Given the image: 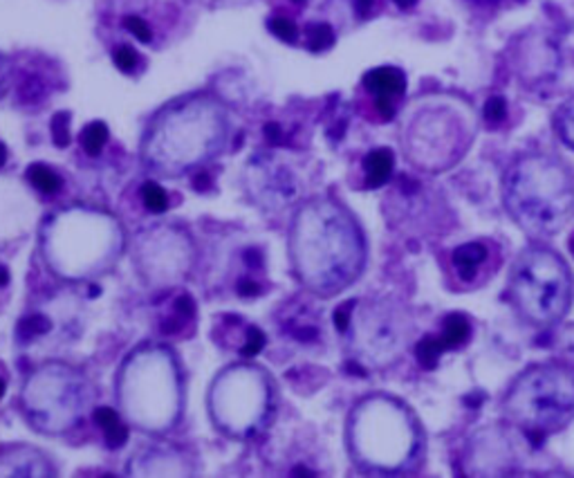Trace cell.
<instances>
[{"mask_svg": "<svg viewBox=\"0 0 574 478\" xmlns=\"http://www.w3.org/2000/svg\"><path fill=\"white\" fill-rule=\"evenodd\" d=\"M287 258L292 277L308 295L330 299L360 281L368 247L360 221L344 202L314 196L292 211Z\"/></svg>", "mask_w": 574, "mask_h": 478, "instance_id": "1", "label": "cell"}, {"mask_svg": "<svg viewBox=\"0 0 574 478\" xmlns=\"http://www.w3.org/2000/svg\"><path fill=\"white\" fill-rule=\"evenodd\" d=\"M36 240L43 268L61 283L94 286L117 268L128 249L122 218L90 205H68L45 214Z\"/></svg>", "mask_w": 574, "mask_h": 478, "instance_id": "2", "label": "cell"}, {"mask_svg": "<svg viewBox=\"0 0 574 478\" xmlns=\"http://www.w3.org/2000/svg\"><path fill=\"white\" fill-rule=\"evenodd\" d=\"M115 404L124 420L149 438H166L182 425L189 377L174 346L141 342L115 370Z\"/></svg>", "mask_w": 574, "mask_h": 478, "instance_id": "3", "label": "cell"}, {"mask_svg": "<svg viewBox=\"0 0 574 478\" xmlns=\"http://www.w3.org/2000/svg\"><path fill=\"white\" fill-rule=\"evenodd\" d=\"M422 442L424 436L413 411L392 395H366L348 413V456L361 472H408L420 458Z\"/></svg>", "mask_w": 574, "mask_h": 478, "instance_id": "4", "label": "cell"}, {"mask_svg": "<svg viewBox=\"0 0 574 478\" xmlns=\"http://www.w3.org/2000/svg\"><path fill=\"white\" fill-rule=\"evenodd\" d=\"M205 404L215 433L236 442L256 441L279 416V382L256 361H231L214 376Z\"/></svg>", "mask_w": 574, "mask_h": 478, "instance_id": "5", "label": "cell"}, {"mask_svg": "<svg viewBox=\"0 0 574 478\" xmlns=\"http://www.w3.org/2000/svg\"><path fill=\"white\" fill-rule=\"evenodd\" d=\"M227 122L218 106L191 99L159 117L141 146V159L159 178H180L220 153Z\"/></svg>", "mask_w": 574, "mask_h": 478, "instance_id": "6", "label": "cell"}, {"mask_svg": "<svg viewBox=\"0 0 574 478\" xmlns=\"http://www.w3.org/2000/svg\"><path fill=\"white\" fill-rule=\"evenodd\" d=\"M503 202L512 221L534 239L559 234L574 209V182L559 159L525 155L507 169Z\"/></svg>", "mask_w": 574, "mask_h": 478, "instance_id": "7", "label": "cell"}, {"mask_svg": "<svg viewBox=\"0 0 574 478\" xmlns=\"http://www.w3.org/2000/svg\"><path fill=\"white\" fill-rule=\"evenodd\" d=\"M93 380L85 370L63 360L34 366L19 391V411L34 433L61 438L77 432L94 411Z\"/></svg>", "mask_w": 574, "mask_h": 478, "instance_id": "8", "label": "cell"}, {"mask_svg": "<svg viewBox=\"0 0 574 478\" xmlns=\"http://www.w3.org/2000/svg\"><path fill=\"white\" fill-rule=\"evenodd\" d=\"M509 296L525 321L538 328H550L563 321L572 308V274L556 252L547 247H528L512 265Z\"/></svg>", "mask_w": 574, "mask_h": 478, "instance_id": "9", "label": "cell"}, {"mask_svg": "<svg viewBox=\"0 0 574 478\" xmlns=\"http://www.w3.org/2000/svg\"><path fill=\"white\" fill-rule=\"evenodd\" d=\"M503 409L523 433L547 436L565 427L574 417V370L559 364L532 366L509 386Z\"/></svg>", "mask_w": 574, "mask_h": 478, "instance_id": "10", "label": "cell"}, {"mask_svg": "<svg viewBox=\"0 0 574 478\" xmlns=\"http://www.w3.org/2000/svg\"><path fill=\"white\" fill-rule=\"evenodd\" d=\"M133 272L146 290L168 292L182 286L200 261L191 230L182 223H153L128 243Z\"/></svg>", "mask_w": 574, "mask_h": 478, "instance_id": "11", "label": "cell"}, {"mask_svg": "<svg viewBox=\"0 0 574 478\" xmlns=\"http://www.w3.org/2000/svg\"><path fill=\"white\" fill-rule=\"evenodd\" d=\"M408 333L411 321L397 304L386 299H357L351 324L344 335L361 361L384 369L400 360L407 348Z\"/></svg>", "mask_w": 574, "mask_h": 478, "instance_id": "12", "label": "cell"}, {"mask_svg": "<svg viewBox=\"0 0 574 478\" xmlns=\"http://www.w3.org/2000/svg\"><path fill=\"white\" fill-rule=\"evenodd\" d=\"M463 149V128L449 110H422L408 126V158L420 169L431 171V174H440L456 165Z\"/></svg>", "mask_w": 574, "mask_h": 478, "instance_id": "13", "label": "cell"}, {"mask_svg": "<svg viewBox=\"0 0 574 478\" xmlns=\"http://www.w3.org/2000/svg\"><path fill=\"white\" fill-rule=\"evenodd\" d=\"M124 474L133 478H187L198 474V460L187 447L153 438L133 451Z\"/></svg>", "mask_w": 574, "mask_h": 478, "instance_id": "14", "label": "cell"}, {"mask_svg": "<svg viewBox=\"0 0 574 478\" xmlns=\"http://www.w3.org/2000/svg\"><path fill=\"white\" fill-rule=\"evenodd\" d=\"M249 200L263 211L280 214L299 198V182L283 166L252 162L247 171Z\"/></svg>", "mask_w": 574, "mask_h": 478, "instance_id": "15", "label": "cell"}, {"mask_svg": "<svg viewBox=\"0 0 574 478\" xmlns=\"http://www.w3.org/2000/svg\"><path fill=\"white\" fill-rule=\"evenodd\" d=\"M36 218L34 196L12 180H0V252L23 243Z\"/></svg>", "mask_w": 574, "mask_h": 478, "instance_id": "16", "label": "cell"}, {"mask_svg": "<svg viewBox=\"0 0 574 478\" xmlns=\"http://www.w3.org/2000/svg\"><path fill=\"white\" fill-rule=\"evenodd\" d=\"M56 474L59 467L47 451L28 442L0 445V478H54Z\"/></svg>", "mask_w": 574, "mask_h": 478, "instance_id": "17", "label": "cell"}, {"mask_svg": "<svg viewBox=\"0 0 574 478\" xmlns=\"http://www.w3.org/2000/svg\"><path fill=\"white\" fill-rule=\"evenodd\" d=\"M364 88L375 97L379 115L384 119H392L395 99L407 93V77L397 68H375L364 75Z\"/></svg>", "mask_w": 574, "mask_h": 478, "instance_id": "18", "label": "cell"}, {"mask_svg": "<svg viewBox=\"0 0 574 478\" xmlns=\"http://www.w3.org/2000/svg\"><path fill=\"white\" fill-rule=\"evenodd\" d=\"M90 417H93L94 425L101 429L108 450H122V447L126 445L128 436H131V425L124 420L119 409L94 407V411L90 413Z\"/></svg>", "mask_w": 574, "mask_h": 478, "instance_id": "19", "label": "cell"}, {"mask_svg": "<svg viewBox=\"0 0 574 478\" xmlns=\"http://www.w3.org/2000/svg\"><path fill=\"white\" fill-rule=\"evenodd\" d=\"M392 169H395V158L391 149H375L364 158V174L366 187L379 189L391 180Z\"/></svg>", "mask_w": 574, "mask_h": 478, "instance_id": "20", "label": "cell"}, {"mask_svg": "<svg viewBox=\"0 0 574 478\" xmlns=\"http://www.w3.org/2000/svg\"><path fill=\"white\" fill-rule=\"evenodd\" d=\"M485 258H487L485 245L467 243V245H460V247L453 252L451 263H453V268H456L457 277L463 279V281H473L478 270H481V265L485 263Z\"/></svg>", "mask_w": 574, "mask_h": 478, "instance_id": "21", "label": "cell"}, {"mask_svg": "<svg viewBox=\"0 0 574 478\" xmlns=\"http://www.w3.org/2000/svg\"><path fill=\"white\" fill-rule=\"evenodd\" d=\"M25 180H28L29 187L36 193H41V196H54V193L61 191L63 187L61 175L56 174L52 166L43 165V162L29 165L28 171H25Z\"/></svg>", "mask_w": 574, "mask_h": 478, "instance_id": "22", "label": "cell"}, {"mask_svg": "<svg viewBox=\"0 0 574 478\" xmlns=\"http://www.w3.org/2000/svg\"><path fill=\"white\" fill-rule=\"evenodd\" d=\"M50 328H52V321L47 314L43 312L23 314L19 326H16V339H19V344H32L36 342V339L45 337V335L50 333Z\"/></svg>", "mask_w": 574, "mask_h": 478, "instance_id": "23", "label": "cell"}, {"mask_svg": "<svg viewBox=\"0 0 574 478\" xmlns=\"http://www.w3.org/2000/svg\"><path fill=\"white\" fill-rule=\"evenodd\" d=\"M469 335H472V324L463 314H451L444 319L442 324V344L447 348H460L463 344H467Z\"/></svg>", "mask_w": 574, "mask_h": 478, "instance_id": "24", "label": "cell"}, {"mask_svg": "<svg viewBox=\"0 0 574 478\" xmlns=\"http://www.w3.org/2000/svg\"><path fill=\"white\" fill-rule=\"evenodd\" d=\"M108 137H110V133H108L106 124L90 122L88 126L81 131V146H84L85 155H90V158H97V155L103 150V146L108 144Z\"/></svg>", "mask_w": 574, "mask_h": 478, "instance_id": "25", "label": "cell"}, {"mask_svg": "<svg viewBox=\"0 0 574 478\" xmlns=\"http://www.w3.org/2000/svg\"><path fill=\"white\" fill-rule=\"evenodd\" d=\"M554 128L556 133H559L561 142H563L568 149L574 150V97H570L568 101L556 110Z\"/></svg>", "mask_w": 574, "mask_h": 478, "instance_id": "26", "label": "cell"}, {"mask_svg": "<svg viewBox=\"0 0 574 478\" xmlns=\"http://www.w3.org/2000/svg\"><path fill=\"white\" fill-rule=\"evenodd\" d=\"M444 351H447V346L438 337H424L416 344V357L422 369H435Z\"/></svg>", "mask_w": 574, "mask_h": 478, "instance_id": "27", "label": "cell"}, {"mask_svg": "<svg viewBox=\"0 0 574 478\" xmlns=\"http://www.w3.org/2000/svg\"><path fill=\"white\" fill-rule=\"evenodd\" d=\"M141 202L150 214H164L168 209V193L155 180L141 184Z\"/></svg>", "mask_w": 574, "mask_h": 478, "instance_id": "28", "label": "cell"}, {"mask_svg": "<svg viewBox=\"0 0 574 478\" xmlns=\"http://www.w3.org/2000/svg\"><path fill=\"white\" fill-rule=\"evenodd\" d=\"M335 45V29L327 23H314L308 28V50L326 52Z\"/></svg>", "mask_w": 574, "mask_h": 478, "instance_id": "29", "label": "cell"}, {"mask_svg": "<svg viewBox=\"0 0 574 478\" xmlns=\"http://www.w3.org/2000/svg\"><path fill=\"white\" fill-rule=\"evenodd\" d=\"M267 29H270L276 38H280L283 43H290V45H295V43L299 41V28H296L290 19H285V16H271V19L267 20Z\"/></svg>", "mask_w": 574, "mask_h": 478, "instance_id": "30", "label": "cell"}, {"mask_svg": "<svg viewBox=\"0 0 574 478\" xmlns=\"http://www.w3.org/2000/svg\"><path fill=\"white\" fill-rule=\"evenodd\" d=\"M112 61H115V66H117L124 75H133V72L137 70V66H140V54H137L131 45H119L112 50Z\"/></svg>", "mask_w": 574, "mask_h": 478, "instance_id": "31", "label": "cell"}, {"mask_svg": "<svg viewBox=\"0 0 574 478\" xmlns=\"http://www.w3.org/2000/svg\"><path fill=\"white\" fill-rule=\"evenodd\" d=\"M52 140L59 149L70 144V113H56L52 117Z\"/></svg>", "mask_w": 574, "mask_h": 478, "instance_id": "32", "label": "cell"}, {"mask_svg": "<svg viewBox=\"0 0 574 478\" xmlns=\"http://www.w3.org/2000/svg\"><path fill=\"white\" fill-rule=\"evenodd\" d=\"M482 115H485L487 122L498 124L507 117V103H505L503 97H489L482 109Z\"/></svg>", "mask_w": 574, "mask_h": 478, "instance_id": "33", "label": "cell"}, {"mask_svg": "<svg viewBox=\"0 0 574 478\" xmlns=\"http://www.w3.org/2000/svg\"><path fill=\"white\" fill-rule=\"evenodd\" d=\"M355 304H357V299L346 301V304H341L339 308L335 310V314H332V321H335V328L339 335H344L348 330V324H351L352 308H355Z\"/></svg>", "mask_w": 574, "mask_h": 478, "instance_id": "34", "label": "cell"}, {"mask_svg": "<svg viewBox=\"0 0 574 478\" xmlns=\"http://www.w3.org/2000/svg\"><path fill=\"white\" fill-rule=\"evenodd\" d=\"M124 25H126V29L133 34V36L137 38V41L150 43V38H153V34H150V28L144 23V20L140 19V16H126Z\"/></svg>", "mask_w": 574, "mask_h": 478, "instance_id": "35", "label": "cell"}, {"mask_svg": "<svg viewBox=\"0 0 574 478\" xmlns=\"http://www.w3.org/2000/svg\"><path fill=\"white\" fill-rule=\"evenodd\" d=\"M352 3H355V12L360 16H368L375 5V0H352Z\"/></svg>", "mask_w": 574, "mask_h": 478, "instance_id": "36", "label": "cell"}, {"mask_svg": "<svg viewBox=\"0 0 574 478\" xmlns=\"http://www.w3.org/2000/svg\"><path fill=\"white\" fill-rule=\"evenodd\" d=\"M265 137L271 142V144H279V142H280L279 124H267V126H265Z\"/></svg>", "mask_w": 574, "mask_h": 478, "instance_id": "37", "label": "cell"}, {"mask_svg": "<svg viewBox=\"0 0 574 478\" xmlns=\"http://www.w3.org/2000/svg\"><path fill=\"white\" fill-rule=\"evenodd\" d=\"M7 393V373H5V366L0 364V400L5 398Z\"/></svg>", "mask_w": 574, "mask_h": 478, "instance_id": "38", "label": "cell"}, {"mask_svg": "<svg viewBox=\"0 0 574 478\" xmlns=\"http://www.w3.org/2000/svg\"><path fill=\"white\" fill-rule=\"evenodd\" d=\"M10 279H12L10 270H7L5 265H3V263H0V288H5L7 283H10Z\"/></svg>", "mask_w": 574, "mask_h": 478, "instance_id": "39", "label": "cell"}, {"mask_svg": "<svg viewBox=\"0 0 574 478\" xmlns=\"http://www.w3.org/2000/svg\"><path fill=\"white\" fill-rule=\"evenodd\" d=\"M7 146L3 144V142H0V169H3V166H5V162H7Z\"/></svg>", "mask_w": 574, "mask_h": 478, "instance_id": "40", "label": "cell"}, {"mask_svg": "<svg viewBox=\"0 0 574 478\" xmlns=\"http://www.w3.org/2000/svg\"><path fill=\"white\" fill-rule=\"evenodd\" d=\"M397 7H401V10H408V7L416 5V0H392Z\"/></svg>", "mask_w": 574, "mask_h": 478, "instance_id": "41", "label": "cell"}, {"mask_svg": "<svg viewBox=\"0 0 574 478\" xmlns=\"http://www.w3.org/2000/svg\"><path fill=\"white\" fill-rule=\"evenodd\" d=\"M570 249H572V256H574V236H572V240H570Z\"/></svg>", "mask_w": 574, "mask_h": 478, "instance_id": "42", "label": "cell"}, {"mask_svg": "<svg viewBox=\"0 0 574 478\" xmlns=\"http://www.w3.org/2000/svg\"><path fill=\"white\" fill-rule=\"evenodd\" d=\"M295 3H296V5H303L305 0H295Z\"/></svg>", "mask_w": 574, "mask_h": 478, "instance_id": "43", "label": "cell"}, {"mask_svg": "<svg viewBox=\"0 0 574 478\" xmlns=\"http://www.w3.org/2000/svg\"><path fill=\"white\" fill-rule=\"evenodd\" d=\"M0 79H3V72H0Z\"/></svg>", "mask_w": 574, "mask_h": 478, "instance_id": "44", "label": "cell"}]
</instances>
